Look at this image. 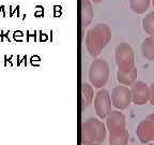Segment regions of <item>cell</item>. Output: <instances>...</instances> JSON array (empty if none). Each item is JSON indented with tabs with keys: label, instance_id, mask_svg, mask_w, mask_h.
Wrapping results in <instances>:
<instances>
[{
	"label": "cell",
	"instance_id": "18",
	"mask_svg": "<svg viewBox=\"0 0 154 145\" xmlns=\"http://www.w3.org/2000/svg\"><path fill=\"white\" fill-rule=\"evenodd\" d=\"M93 2H101V1H103V0H92Z\"/></svg>",
	"mask_w": 154,
	"mask_h": 145
},
{
	"label": "cell",
	"instance_id": "6",
	"mask_svg": "<svg viewBox=\"0 0 154 145\" xmlns=\"http://www.w3.org/2000/svg\"><path fill=\"white\" fill-rule=\"evenodd\" d=\"M111 98L110 92L107 89L102 88L94 97V110L95 114L101 119H105L111 112Z\"/></svg>",
	"mask_w": 154,
	"mask_h": 145
},
{
	"label": "cell",
	"instance_id": "9",
	"mask_svg": "<svg viewBox=\"0 0 154 145\" xmlns=\"http://www.w3.org/2000/svg\"><path fill=\"white\" fill-rule=\"evenodd\" d=\"M131 92H132V102L137 105H143L150 99L149 85L141 81H136L131 86Z\"/></svg>",
	"mask_w": 154,
	"mask_h": 145
},
{
	"label": "cell",
	"instance_id": "14",
	"mask_svg": "<svg viewBox=\"0 0 154 145\" xmlns=\"http://www.w3.org/2000/svg\"><path fill=\"white\" fill-rule=\"evenodd\" d=\"M130 140V132L126 129L120 133L109 134V145H128Z\"/></svg>",
	"mask_w": 154,
	"mask_h": 145
},
{
	"label": "cell",
	"instance_id": "19",
	"mask_svg": "<svg viewBox=\"0 0 154 145\" xmlns=\"http://www.w3.org/2000/svg\"><path fill=\"white\" fill-rule=\"evenodd\" d=\"M92 145H102V143H94V144H92Z\"/></svg>",
	"mask_w": 154,
	"mask_h": 145
},
{
	"label": "cell",
	"instance_id": "4",
	"mask_svg": "<svg viewBox=\"0 0 154 145\" xmlns=\"http://www.w3.org/2000/svg\"><path fill=\"white\" fill-rule=\"evenodd\" d=\"M116 63L118 67V71H126L132 70L135 68V54L133 48L128 43H121L117 46L115 53Z\"/></svg>",
	"mask_w": 154,
	"mask_h": 145
},
{
	"label": "cell",
	"instance_id": "11",
	"mask_svg": "<svg viewBox=\"0 0 154 145\" xmlns=\"http://www.w3.org/2000/svg\"><path fill=\"white\" fill-rule=\"evenodd\" d=\"M137 79V69L133 68L132 70L123 72V71H118L117 72V80L121 85L125 86H132Z\"/></svg>",
	"mask_w": 154,
	"mask_h": 145
},
{
	"label": "cell",
	"instance_id": "21",
	"mask_svg": "<svg viewBox=\"0 0 154 145\" xmlns=\"http://www.w3.org/2000/svg\"><path fill=\"white\" fill-rule=\"evenodd\" d=\"M153 5H154V0H153Z\"/></svg>",
	"mask_w": 154,
	"mask_h": 145
},
{
	"label": "cell",
	"instance_id": "7",
	"mask_svg": "<svg viewBox=\"0 0 154 145\" xmlns=\"http://www.w3.org/2000/svg\"><path fill=\"white\" fill-rule=\"evenodd\" d=\"M136 134L142 144L154 142V113L148 115L140 121L136 130Z\"/></svg>",
	"mask_w": 154,
	"mask_h": 145
},
{
	"label": "cell",
	"instance_id": "20",
	"mask_svg": "<svg viewBox=\"0 0 154 145\" xmlns=\"http://www.w3.org/2000/svg\"><path fill=\"white\" fill-rule=\"evenodd\" d=\"M147 145H154V142H151V143H148Z\"/></svg>",
	"mask_w": 154,
	"mask_h": 145
},
{
	"label": "cell",
	"instance_id": "17",
	"mask_svg": "<svg viewBox=\"0 0 154 145\" xmlns=\"http://www.w3.org/2000/svg\"><path fill=\"white\" fill-rule=\"evenodd\" d=\"M149 88H150V99H149V101L151 102V104H153L154 105V82L150 85Z\"/></svg>",
	"mask_w": 154,
	"mask_h": 145
},
{
	"label": "cell",
	"instance_id": "13",
	"mask_svg": "<svg viewBox=\"0 0 154 145\" xmlns=\"http://www.w3.org/2000/svg\"><path fill=\"white\" fill-rule=\"evenodd\" d=\"M141 53L144 58L154 63V37L150 36L144 39L141 44Z\"/></svg>",
	"mask_w": 154,
	"mask_h": 145
},
{
	"label": "cell",
	"instance_id": "12",
	"mask_svg": "<svg viewBox=\"0 0 154 145\" xmlns=\"http://www.w3.org/2000/svg\"><path fill=\"white\" fill-rule=\"evenodd\" d=\"M94 92L93 86H91L88 83H82V109H87L90 104L93 102Z\"/></svg>",
	"mask_w": 154,
	"mask_h": 145
},
{
	"label": "cell",
	"instance_id": "16",
	"mask_svg": "<svg viewBox=\"0 0 154 145\" xmlns=\"http://www.w3.org/2000/svg\"><path fill=\"white\" fill-rule=\"evenodd\" d=\"M143 30L147 32L149 36L154 37V12L149 13L147 16L143 18L142 22Z\"/></svg>",
	"mask_w": 154,
	"mask_h": 145
},
{
	"label": "cell",
	"instance_id": "5",
	"mask_svg": "<svg viewBox=\"0 0 154 145\" xmlns=\"http://www.w3.org/2000/svg\"><path fill=\"white\" fill-rule=\"evenodd\" d=\"M111 98V103L115 106L116 109L125 110L128 108V105L132 102V92H131V88H128L125 85H119L116 86L110 94Z\"/></svg>",
	"mask_w": 154,
	"mask_h": 145
},
{
	"label": "cell",
	"instance_id": "10",
	"mask_svg": "<svg viewBox=\"0 0 154 145\" xmlns=\"http://www.w3.org/2000/svg\"><path fill=\"white\" fill-rule=\"evenodd\" d=\"M93 19V8L90 0H82V26L88 27Z\"/></svg>",
	"mask_w": 154,
	"mask_h": 145
},
{
	"label": "cell",
	"instance_id": "3",
	"mask_svg": "<svg viewBox=\"0 0 154 145\" xmlns=\"http://www.w3.org/2000/svg\"><path fill=\"white\" fill-rule=\"evenodd\" d=\"M110 70L108 63L104 59H95L89 68V81L95 88H103L109 79Z\"/></svg>",
	"mask_w": 154,
	"mask_h": 145
},
{
	"label": "cell",
	"instance_id": "2",
	"mask_svg": "<svg viewBox=\"0 0 154 145\" xmlns=\"http://www.w3.org/2000/svg\"><path fill=\"white\" fill-rule=\"evenodd\" d=\"M107 138V128L105 124L97 118H89L82 125V145H92L103 143Z\"/></svg>",
	"mask_w": 154,
	"mask_h": 145
},
{
	"label": "cell",
	"instance_id": "15",
	"mask_svg": "<svg viewBox=\"0 0 154 145\" xmlns=\"http://www.w3.org/2000/svg\"><path fill=\"white\" fill-rule=\"evenodd\" d=\"M151 0H130V7L133 12L142 14L149 9Z\"/></svg>",
	"mask_w": 154,
	"mask_h": 145
},
{
	"label": "cell",
	"instance_id": "8",
	"mask_svg": "<svg viewBox=\"0 0 154 145\" xmlns=\"http://www.w3.org/2000/svg\"><path fill=\"white\" fill-rule=\"evenodd\" d=\"M106 128L109 134L120 133L126 129V119L122 112L111 111L109 115L106 117Z\"/></svg>",
	"mask_w": 154,
	"mask_h": 145
},
{
	"label": "cell",
	"instance_id": "1",
	"mask_svg": "<svg viewBox=\"0 0 154 145\" xmlns=\"http://www.w3.org/2000/svg\"><path fill=\"white\" fill-rule=\"evenodd\" d=\"M111 39V30L106 24H99L89 29L86 36L87 51L92 57H96L102 53Z\"/></svg>",
	"mask_w": 154,
	"mask_h": 145
}]
</instances>
